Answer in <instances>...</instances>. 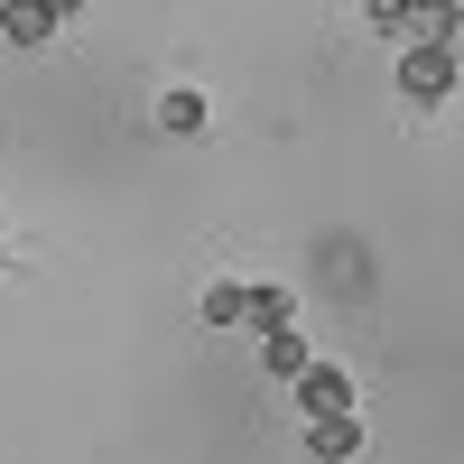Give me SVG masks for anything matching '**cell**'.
<instances>
[{
  "instance_id": "2",
  "label": "cell",
  "mask_w": 464,
  "mask_h": 464,
  "mask_svg": "<svg viewBox=\"0 0 464 464\" xmlns=\"http://www.w3.org/2000/svg\"><path fill=\"white\" fill-rule=\"evenodd\" d=\"M297 409L306 418H353V372L343 362H306L297 372Z\"/></svg>"
},
{
  "instance_id": "1",
  "label": "cell",
  "mask_w": 464,
  "mask_h": 464,
  "mask_svg": "<svg viewBox=\"0 0 464 464\" xmlns=\"http://www.w3.org/2000/svg\"><path fill=\"white\" fill-rule=\"evenodd\" d=\"M400 93H409V102H446V93H455V47H437V37H428V47H409V56H400Z\"/></svg>"
},
{
  "instance_id": "6",
  "label": "cell",
  "mask_w": 464,
  "mask_h": 464,
  "mask_svg": "<svg viewBox=\"0 0 464 464\" xmlns=\"http://www.w3.org/2000/svg\"><path fill=\"white\" fill-rule=\"evenodd\" d=\"M306 362H316V353H306V334H297V325H279V334H260V372H269V381H297Z\"/></svg>"
},
{
  "instance_id": "5",
  "label": "cell",
  "mask_w": 464,
  "mask_h": 464,
  "mask_svg": "<svg viewBox=\"0 0 464 464\" xmlns=\"http://www.w3.org/2000/svg\"><path fill=\"white\" fill-rule=\"evenodd\" d=\"M159 130H168V140H196V130H205V93H196V84H168V93H159Z\"/></svg>"
},
{
  "instance_id": "3",
  "label": "cell",
  "mask_w": 464,
  "mask_h": 464,
  "mask_svg": "<svg viewBox=\"0 0 464 464\" xmlns=\"http://www.w3.org/2000/svg\"><path fill=\"white\" fill-rule=\"evenodd\" d=\"M306 455L316 464H353L362 455V409L353 418H306Z\"/></svg>"
},
{
  "instance_id": "4",
  "label": "cell",
  "mask_w": 464,
  "mask_h": 464,
  "mask_svg": "<svg viewBox=\"0 0 464 464\" xmlns=\"http://www.w3.org/2000/svg\"><path fill=\"white\" fill-rule=\"evenodd\" d=\"M56 28H65V10H37V0H0V37H10V47H47Z\"/></svg>"
},
{
  "instance_id": "7",
  "label": "cell",
  "mask_w": 464,
  "mask_h": 464,
  "mask_svg": "<svg viewBox=\"0 0 464 464\" xmlns=\"http://www.w3.org/2000/svg\"><path fill=\"white\" fill-rule=\"evenodd\" d=\"M205 325H251V279H214L205 288Z\"/></svg>"
},
{
  "instance_id": "8",
  "label": "cell",
  "mask_w": 464,
  "mask_h": 464,
  "mask_svg": "<svg viewBox=\"0 0 464 464\" xmlns=\"http://www.w3.org/2000/svg\"><path fill=\"white\" fill-rule=\"evenodd\" d=\"M251 325H260V334L297 325V297H288V288H251Z\"/></svg>"
}]
</instances>
